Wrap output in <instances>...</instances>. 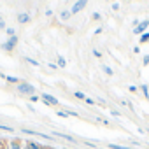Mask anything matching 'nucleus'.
Returning <instances> with one entry per match:
<instances>
[{
	"instance_id": "obj_1",
	"label": "nucleus",
	"mask_w": 149,
	"mask_h": 149,
	"mask_svg": "<svg viewBox=\"0 0 149 149\" xmlns=\"http://www.w3.org/2000/svg\"><path fill=\"white\" fill-rule=\"evenodd\" d=\"M16 90H18L21 95H28V97L35 95V86L30 84V83H26V81H21L19 84H16Z\"/></svg>"
},
{
	"instance_id": "obj_2",
	"label": "nucleus",
	"mask_w": 149,
	"mask_h": 149,
	"mask_svg": "<svg viewBox=\"0 0 149 149\" xmlns=\"http://www.w3.org/2000/svg\"><path fill=\"white\" fill-rule=\"evenodd\" d=\"M18 42H19V39H18V35H13V37H7V40L2 44V49L4 51H7V53H11V51H14V47L18 46Z\"/></svg>"
},
{
	"instance_id": "obj_3",
	"label": "nucleus",
	"mask_w": 149,
	"mask_h": 149,
	"mask_svg": "<svg viewBox=\"0 0 149 149\" xmlns=\"http://www.w3.org/2000/svg\"><path fill=\"white\" fill-rule=\"evenodd\" d=\"M86 6H88V0H76V2H74V6H72V9H70L72 16H74V14H79Z\"/></svg>"
},
{
	"instance_id": "obj_4",
	"label": "nucleus",
	"mask_w": 149,
	"mask_h": 149,
	"mask_svg": "<svg viewBox=\"0 0 149 149\" xmlns=\"http://www.w3.org/2000/svg\"><path fill=\"white\" fill-rule=\"evenodd\" d=\"M147 28H149V19H142V21L133 28V33L140 37L142 33H146V32H147Z\"/></svg>"
},
{
	"instance_id": "obj_5",
	"label": "nucleus",
	"mask_w": 149,
	"mask_h": 149,
	"mask_svg": "<svg viewBox=\"0 0 149 149\" xmlns=\"http://www.w3.org/2000/svg\"><path fill=\"white\" fill-rule=\"evenodd\" d=\"M40 100H42L46 105H58V104H60L58 98H54V97L49 95V93H42V95H40Z\"/></svg>"
},
{
	"instance_id": "obj_6",
	"label": "nucleus",
	"mask_w": 149,
	"mask_h": 149,
	"mask_svg": "<svg viewBox=\"0 0 149 149\" xmlns=\"http://www.w3.org/2000/svg\"><path fill=\"white\" fill-rule=\"evenodd\" d=\"M16 19H18V23H19V25H26V23H30V21H32V16H30V13L23 11V13H18Z\"/></svg>"
},
{
	"instance_id": "obj_7",
	"label": "nucleus",
	"mask_w": 149,
	"mask_h": 149,
	"mask_svg": "<svg viewBox=\"0 0 149 149\" xmlns=\"http://www.w3.org/2000/svg\"><path fill=\"white\" fill-rule=\"evenodd\" d=\"M7 144H9V149H23V140L21 139H11Z\"/></svg>"
},
{
	"instance_id": "obj_8",
	"label": "nucleus",
	"mask_w": 149,
	"mask_h": 149,
	"mask_svg": "<svg viewBox=\"0 0 149 149\" xmlns=\"http://www.w3.org/2000/svg\"><path fill=\"white\" fill-rule=\"evenodd\" d=\"M58 18H60V21H63V23H65V21H68V19L72 18V13H70L68 9H63V11L60 13V16H58Z\"/></svg>"
},
{
	"instance_id": "obj_9",
	"label": "nucleus",
	"mask_w": 149,
	"mask_h": 149,
	"mask_svg": "<svg viewBox=\"0 0 149 149\" xmlns=\"http://www.w3.org/2000/svg\"><path fill=\"white\" fill-rule=\"evenodd\" d=\"M6 81H7L9 84H19V83H21L19 77H16V76H6Z\"/></svg>"
},
{
	"instance_id": "obj_10",
	"label": "nucleus",
	"mask_w": 149,
	"mask_h": 149,
	"mask_svg": "<svg viewBox=\"0 0 149 149\" xmlns=\"http://www.w3.org/2000/svg\"><path fill=\"white\" fill-rule=\"evenodd\" d=\"M53 135H56V137H60V139H65V140H68V142H76V140H74V137H70V135H65V133H60V132H54Z\"/></svg>"
},
{
	"instance_id": "obj_11",
	"label": "nucleus",
	"mask_w": 149,
	"mask_h": 149,
	"mask_svg": "<svg viewBox=\"0 0 149 149\" xmlns=\"http://www.w3.org/2000/svg\"><path fill=\"white\" fill-rule=\"evenodd\" d=\"M25 61H26L28 65H32V67H37V68L40 67V63H39L37 60H33V58H30V56H25Z\"/></svg>"
},
{
	"instance_id": "obj_12",
	"label": "nucleus",
	"mask_w": 149,
	"mask_h": 149,
	"mask_svg": "<svg viewBox=\"0 0 149 149\" xmlns=\"http://www.w3.org/2000/svg\"><path fill=\"white\" fill-rule=\"evenodd\" d=\"M56 65H58V68H63V67L67 65V60H65L63 56H60V54H58V58H56Z\"/></svg>"
},
{
	"instance_id": "obj_13",
	"label": "nucleus",
	"mask_w": 149,
	"mask_h": 149,
	"mask_svg": "<svg viewBox=\"0 0 149 149\" xmlns=\"http://www.w3.org/2000/svg\"><path fill=\"white\" fill-rule=\"evenodd\" d=\"M140 91H142V95L149 100V88H147V84H140V88H139Z\"/></svg>"
},
{
	"instance_id": "obj_14",
	"label": "nucleus",
	"mask_w": 149,
	"mask_h": 149,
	"mask_svg": "<svg viewBox=\"0 0 149 149\" xmlns=\"http://www.w3.org/2000/svg\"><path fill=\"white\" fill-rule=\"evenodd\" d=\"M102 72L105 74V76H109V77L112 76V74H114V70H112L111 67H107V65H102Z\"/></svg>"
},
{
	"instance_id": "obj_15",
	"label": "nucleus",
	"mask_w": 149,
	"mask_h": 149,
	"mask_svg": "<svg viewBox=\"0 0 149 149\" xmlns=\"http://www.w3.org/2000/svg\"><path fill=\"white\" fill-rule=\"evenodd\" d=\"M147 40H149V32H146V33H142L139 37V44H146Z\"/></svg>"
},
{
	"instance_id": "obj_16",
	"label": "nucleus",
	"mask_w": 149,
	"mask_h": 149,
	"mask_svg": "<svg viewBox=\"0 0 149 149\" xmlns=\"http://www.w3.org/2000/svg\"><path fill=\"white\" fill-rule=\"evenodd\" d=\"M109 149H133V147H126V146H118V144H109Z\"/></svg>"
},
{
	"instance_id": "obj_17",
	"label": "nucleus",
	"mask_w": 149,
	"mask_h": 149,
	"mask_svg": "<svg viewBox=\"0 0 149 149\" xmlns=\"http://www.w3.org/2000/svg\"><path fill=\"white\" fill-rule=\"evenodd\" d=\"M74 97L79 98V100H86V95H84L83 91H74Z\"/></svg>"
},
{
	"instance_id": "obj_18",
	"label": "nucleus",
	"mask_w": 149,
	"mask_h": 149,
	"mask_svg": "<svg viewBox=\"0 0 149 149\" xmlns=\"http://www.w3.org/2000/svg\"><path fill=\"white\" fill-rule=\"evenodd\" d=\"M0 130L9 132V133H13V132H14V128H13V126H7V125H0Z\"/></svg>"
},
{
	"instance_id": "obj_19",
	"label": "nucleus",
	"mask_w": 149,
	"mask_h": 149,
	"mask_svg": "<svg viewBox=\"0 0 149 149\" xmlns=\"http://www.w3.org/2000/svg\"><path fill=\"white\" fill-rule=\"evenodd\" d=\"M6 33H7V37H13V35H16V30L11 28V26H7V28H6Z\"/></svg>"
},
{
	"instance_id": "obj_20",
	"label": "nucleus",
	"mask_w": 149,
	"mask_h": 149,
	"mask_svg": "<svg viewBox=\"0 0 149 149\" xmlns=\"http://www.w3.org/2000/svg\"><path fill=\"white\" fill-rule=\"evenodd\" d=\"M128 91L137 95V93H139V86H135V84H130V86H128Z\"/></svg>"
},
{
	"instance_id": "obj_21",
	"label": "nucleus",
	"mask_w": 149,
	"mask_h": 149,
	"mask_svg": "<svg viewBox=\"0 0 149 149\" xmlns=\"http://www.w3.org/2000/svg\"><path fill=\"white\" fill-rule=\"evenodd\" d=\"M30 102H32V104L40 102V95H37V93H35V95H32V97H30Z\"/></svg>"
},
{
	"instance_id": "obj_22",
	"label": "nucleus",
	"mask_w": 149,
	"mask_h": 149,
	"mask_svg": "<svg viewBox=\"0 0 149 149\" xmlns=\"http://www.w3.org/2000/svg\"><path fill=\"white\" fill-rule=\"evenodd\" d=\"M91 19H93V21H100V19H102V14H100V13H93V14H91Z\"/></svg>"
},
{
	"instance_id": "obj_23",
	"label": "nucleus",
	"mask_w": 149,
	"mask_h": 149,
	"mask_svg": "<svg viewBox=\"0 0 149 149\" xmlns=\"http://www.w3.org/2000/svg\"><path fill=\"white\" fill-rule=\"evenodd\" d=\"M119 7H121V6H119V2H114V4L111 6V9H112L114 13H118V11H119Z\"/></svg>"
},
{
	"instance_id": "obj_24",
	"label": "nucleus",
	"mask_w": 149,
	"mask_h": 149,
	"mask_svg": "<svg viewBox=\"0 0 149 149\" xmlns=\"http://www.w3.org/2000/svg\"><path fill=\"white\" fill-rule=\"evenodd\" d=\"M56 114H58L60 118H68V111H58Z\"/></svg>"
},
{
	"instance_id": "obj_25",
	"label": "nucleus",
	"mask_w": 149,
	"mask_h": 149,
	"mask_svg": "<svg viewBox=\"0 0 149 149\" xmlns=\"http://www.w3.org/2000/svg\"><path fill=\"white\" fill-rule=\"evenodd\" d=\"M84 102H86L88 105H95V104H97V100H95V98H88V97H86V100H84Z\"/></svg>"
},
{
	"instance_id": "obj_26",
	"label": "nucleus",
	"mask_w": 149,
	"mask_h": 149,
	"mask_svg": "<svg viewBox=\"0 0 149 149\" xmlns=\"http://www.w3.org/2000/svg\"><path fill=\"white\" fill-rule=\"evenodd\" d=\"M142 65H144V67H147V65H149V54H146V56L142 58Z\"/></svg>"
},
{
	"instance_id": "obj_27",
	"label": "nucleus",
	"mask_w": 149,
	"mask_h": 149,
	"mask_svg": "<svg viewBox=\"0 0 149 149\" xmlns=\"http://www.w3.org/2000/svg\"><path fill=\"white\" fill-rule=\"evenodd\" d=\"M44 16H46V18H51V16H53V9H46Z\"/></svg>"
},
{
	"instance_id": "obj_28",
	"label": "nucleus",
	"mask_w": 149,
	"mask_h": 149,
	"mask_svg": "<svg viewBox=\"0 0 149 149\" xmlns=\"http://www.w3.org/2000/svg\"><path fill=\"white\" fill-rule=\"evenodd\" d=\"M102 32H104V28H102V26H98V28H95V32H93V35H100Z\"/></svg>"
},
{
	"instance_id": "obj_29",
	"label": "nucleus",
	"mask_w": 149,
	"mask_h": 149,
	"mask_svg": "<svg viewBox=\"0 0 149 149\" xmlns=\"http://www.w3.org/2000/svg\"><path fill=\"white\" fill-rule=\"evenodd\" d=\"M93 56H95V58H102V53H100L98 49H93Z\"/></svg>"
},
{
	"instance_id": "obj_30",
	"label": "nucleus",
	"mask_w": 149,
	"mask_h": 149,
	"mask_svg": "<svg viewBox=\"0 0 149 149\" xmlns=\"http://www.w3.org/2000/svg\"><path fill=\"white\" fill-rule=\"evenodd\" d=\"M49 68H51V70H56V68H58V65H56L54 61H49Z\"/></svg>"
},
{
	"instance_id": "obj_31",
	"label": "nucleus",
	"mask_w": 149,
	"mask_h": 149,
	"mask_svg": "<svg viewBox=\"0 0 149 149\" xmlns=\"http://www.w3.org/2000/svg\"><path fill=\"white\" fill-rule=\"evenodd\" d=\"M6 28H7V25H6V21L2 19V21H0V30H4V32H6Z\"/></svg>"
},
{
	"instance_id": "obj_32",
	"label": "nucleus",
	"mask_w": 149,
	"mask_h": 149,
	"mask_svg": "<svg viewBox=\"0 0 149 149\" xmlns=\"http://www.w3.org/2000/svg\"><path fill=\"white\" fill-rule=\"evenodd\" d=\"M133 53L139 54V53H140V46H133Z\"/></svg>"
},
{
	"instance_id": "obj_33",
	"label": "nucleus",
	"mask_w": 149,
	"mask_h": 149,
	"mask_svg": "<svg viewBox=\"0 0 149 149\" xmlns=\"http://www.w3.org/2000/svg\"><path fill=\"white\" fill-rule=\"evenodd\" d=\"M111 114H112V116H116V118H119V116H121V112H118V111H111Z\"/></svg>"
},
{
	"instance_id": "obj_34",
	"label": "nucleus",
	"mask_w": 149,
	"mask_h": 149,
	"mask_svg": "<svg viewBox=\"0 0 149 149\" xmlns=\"http://www.w3.org/2000/svg\"><path fill=\"white\" fill-rule=\"evenodd\" d=\"M28 109H30V112H35V107H33L32 104H28Z\"/></svg>"
},
{
	"instance_id": "obj_35",
	"label": "nucleus",
	"mask_w": 149,
	"mask_h": 149,
	"mask_svg": "<svg viewBox=\"0 0 149 149\" xmlns=\"http://www.w3.org/2000/svg\"><path fill=\"white\" fill-rule=\"evenodd\" d=\"M2 19H4V18H2V16H0V21H2Z\"/></svg>"
},
{
	"instance_id": "obj_36",
	"label": "nucleus",
	"mask_w": 149,
	"mask_h": 149,
	"mask_svg": "<svg viewBox=\"0 0 149 149\" xmlns=\"http://www.w3.org/2000/svg\"><path fill=\"white\" fill-rule=\"evenodd\" d=\"M107 2H111V0H107Z\"/></svg>"
},
{
	"instance_id": "obj_37",
	"label": "nucleus",
	"mask_w": 149,
	"mask_h": 149,
	"mask_svg": "<svg viewBox=\"0 0 149 149\" xmlns=\"http://www.w3.org/2000/svg\"><path fill=\"white\" fill-rule=\"evenodd\" d=\"M135 2H137V0H135Z\"/></svg>"
}]
</instances>
